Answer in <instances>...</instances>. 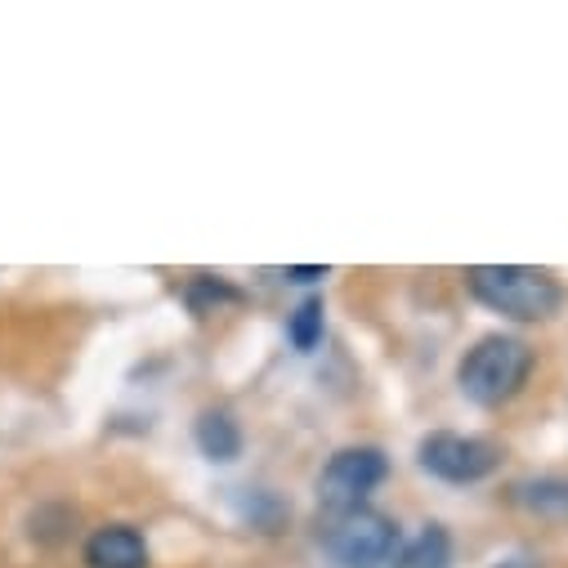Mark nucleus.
<instances>
[{
	"instance_id": "1",
	"label": "nucleus",
	"mask_w": 568,
	"mask_h": 568,
	"mask_svg": "<svg viewBox=\"0 0 568 568\" xmlns=\"http://www.w3.org/2000/svg\"><path fill=\"white\" fill-rule=\"evenodd\" d=\"M466 287L479 305H488L515 323H546L564 305L559 282L532 264H475V268H466Z\"/></svg>"
},
{
	"instance_id": "2",
	"label": "nucleus",
	"mask_w": 568,
	"mask_h": 568,
	"mask_svg": "<svg viewBox=\"0 0 568 568\" xmlns=\"http://www.w3.org/2000/svg\"><path fill=\"white\" fill-rule=\"evenodd\" d=\"M532 372V349L515 336H484L475 349H466L457 367V385L470 403L479 407H501L510 403Z\"/></svg>"
},
{
	"instance_id": "3",
	"label": "nucleus",
	"mask_w": 568,
	"mask_h": 568,
	"mask_svg": "<svg viewBox=\"0 0 568 568\" xmlns=\"http://www.w3.org/2000/svg\"><path fill=\"white\" fill-rule=\"evenodd\" d=\"M394 541H398L394 519H385L381 510H367V506L349 510V515H332V524L323 532V546L341 568H381V564H389Z\"/></svg>"
},
{
	"instance_id": "4",
	"label": "nucleus",
	"mask_w": 568,
	"mask_h": 568,
	"mask_svg": "<svg viewBox=\"0 0 568 568\" xmlns=\"http://www.w3.org/2000/svg\"><path fill=\"white\" fill-rule=\"evenodd\" d=\"M385 475H389V462L381 448H341L318 479V501L327 515L363 510V497L381 488Z\"/></svg>"
},
{
	"instance_id": "5",
	"label": "nucleus",
	"mask_w": 568,
	"mask_h": 568,
	"mask_svg": "<svg viewBox=\"0 0 568 568\" xmlns=\"http://www.w3.org/2000/svg\"><path fill=\"white\" fill-rule=\"evenodd\" d=\"M416 457H420V470H430L444 484H479L501 466V448L497 444L475 439V435H453V430H439L430 439H420Z\"/></svg>"
},
{
	"instance_id": "6",
	"label": "nucleus",
	"mask_w": 568,
	"mask_h": 568,
	"mask_svg": "<svg viewBox=\"0 0 568 568\" xmlns=\"http://www.w3.org/2000/svg\"><path fill=\"white\" fill-rule=\"evenodd\" d=\"M90 568H149V541L130 524H108L85 541Z\"/></svg>"
},
{
	"instance_id": "7",
	"label": "nucleus",
	"mask_w": 568,
	"mask_h": 568,
	"mask_svg": "<svg viewBox=\"0 0 568 568\" xmlns=\"http://www.w3.org/2000/svg\"><path fill=\"white\" fill-rule=\"evenodd\" d=\"M448 564H453V537H448L439 524H430V528H420V532L394 555L389 568H448Z\"/></svg>"
},
{
	"instance_id": "8",
	"label": "nucleus",
	"mask_w": 568,
	"mask_h": 568,
	"mask_svg": "<svg viewBox=\"0 0 568 568\" xmlns=\"http://www.w3.org/2000/svg\"><path fill=\"white\" fill-rule=\"evenodd\" d=\"M197 448L211 462H233L242 453V435H237V420L229 412H202L197 416Z\"/></svg>"
},
{
	"instance_id": "9",
	"label": "nucleus",
	"mask_w": 568,
	"mask_h": 568,
	"mask_svg": "<svg viewBox=\"0 0 568 568\" xmlns=\"http://www.w3.org/2000/svg\"><path fill=\"white\" fill-rule=\"evenodd\" d=\"M184 301H189L197 314H211V310H220V301L237 305L242 296L229 287V282H220V277H193L189 287H184Z\"/></svg>"
},
{
	"instance_id": "10",
	"label": "nucleus",
	"mask_w": 568,
	"mask_h": 568,
	"mask_svg": "<svg viewBox=\"0 0 568 568\" xmlns=\"http://www.w3.org/2000/svg\"><path fill=\"white\" fill-rule=\"evenodd\" d=\"M287 336H292L296 349H314V345L323 341V301H305V305L292 314Z\"/></svg>"
},
{
	"instance_id": "11",
	"label": "nucleus",
	"mask_w": 568,
	"mask_h": 568,
	"mask_svg": "<svg viewBox=\"0 0 568 568\" xmlns=\"http://www.w3.org/2000/svg\"><path fill=\"white\" fill-rule=\"evenodd\" d=\"M515 497L524 506H532V510H559V515H568V484H524V488H515Z\"/></svg>"
},
{
	"instance_id": "12",
	"label": "nucleus",
	"mask_w": 568,
	"mask_h": 568,
	"mask_svg": "<svg viewBox=\"0 0 568 568\" xmlns=\"http://www.w3.org/2000/svg\"><path fill=\"white\" fill-rule=\"evenodd\" d=\"M327 273H332L327 264H305V268H287L282 277H287V282H318V277H327Z\"/></svg>"
}]
</instances>
